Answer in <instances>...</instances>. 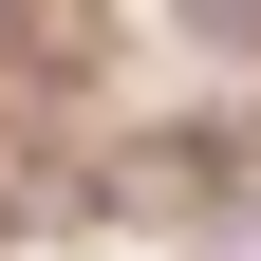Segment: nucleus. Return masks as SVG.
Returning a JSON list of instances; mask_svg holds the SVG:
<instances>
[{
	"instance_id": "obj_1",
	"label": "nucleus",
	"mask_w": 261,
	"mask_h": 261,
	"mask_svg": "<svg viewBox=\"0 0 261 261\" xmlns=\"http://www.w3.org/2000/svg\"><path fill=\"white\" fill-rule=\"evenodd\" d=\"M93 187H112L130 224H168V205H224V187H243V130H149V149H112Z\"/></svg>"
},
{
	"instance_id": "obj_4",
	"label": "nucleus",
	"mask_w": 261,
	"mask_h": 261,
	"mask_svg": "<svg viewBox=\"0 0 261 261\" xmlns=\"http://www.w3.org/2000/svg\"><path fill=\"white\" fill-rule=\"evenodd\" d=\"M243 261H261V243H243Z\"/></svg>"
},
{
	"instance_id": "obj_3",
	"label": "nucleus",
	"mask_w": 261,
	"mask_h": 261,
	"mask_svg": "<svg viewBox=\"0 0 261 261\" xmlns=\"http://www.w3.org/2000/svg\"><path fill=\"white\" fill-rule=\"evenodd\" d=\"M187 38H224V56H243V38H261V0H187Z\"/></svg>"
},
{
	"instance_id": "obj_2",
	"label": "nucleus",
	"mask_w": 261,
	"mask_h": 261,
	"mask_svg": "<svg viewBox=\"0 0 261 261\" xmlns=\"http://www.w3.org/2000/svg\"><path fill=\"white\" fill-rule=\"evenodd\" d=\"M0 38H19V75H93L112 56V0H0Z\"/></svg>"
}]
</instances>
